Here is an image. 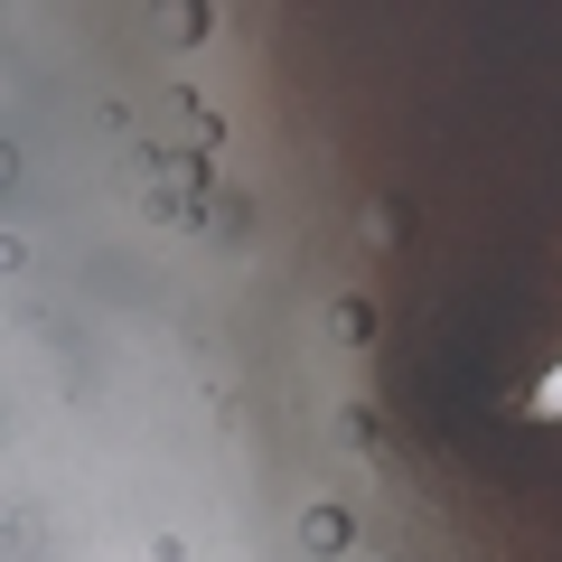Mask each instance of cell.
<instances>
[{
  "mask_svg": "<svg viewBox=\"0 0 562 562\" xmlns=\"http://www.w3.org/2000/svg\"><path fill=\"white\" fill-rule=\"evenodd\" d=\"M301 535H310V553H347V535H357V525H347V506H310Z\"/></svg>",
  "mask_w": 562,
  "mask_h": 562,
  "instance_id": "1",
  "label": "cell"
},
{
  "mask_svg": "<svg viewBox=\"0 0 562 562\" xmlns=\"http://www.w3.org/2000/svg\"><path fill=\"white\" fill-rule=\"evenodd\" d=\"M10 179H20V160H10V140H0V188H10Z\"/></svg>",
  "mask_w": 562,
  "mask_h": 562,
  "instance_id": "2",
  "label": "cell"
}]
</instances>
